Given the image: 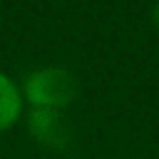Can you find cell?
<instances>
[{
  "label": "cell",
  "instance_id": "cell-2",
  "mask_svg": "<svg viewBox=\"0 0 159 159\" xmlns=\"http://www.w3.org/2000/svg\"><path fill=\"white\" fill-rule=\"evenodd\" d=\"M27 132L40 147L55 149V152L67 149L72 144V137H75V127H72L70 117L65 114V109L32 107L27 114Z\"/></svg>",
  "mask_w": 159,
  "mask_h": 159
},
{
  "label": "cell",
  "instance_id": "cell-4",
  "mask_svg": "<svg viewBox=\"0 0 159 159\" xmlns=\"http://www.w3.org/2000/svg\"><path fill=\"white\" fill-rule=\"evenodd\" d=\"M149 17H152V25L159 30V0L152 5V12H149Z\"/></svg>",
  "mask_w": 159,
  "mask_h": 159
},
{
  "label": "cell",
  "instance_id": "cell-3",
  "mask_svg": "<svg viewBox=\"0 0 159 159\" xmlns=\"http://www.w3.org/2000/svg\"><path fill=\"white\" fill-rule=\"evenodd\" d=\"M20 112H22L20 89L5 72H0V132L10 129L17 122Z\"/></svg>",
  "mask_w": 159,
  "mask_h": 159
},
{
  "label": "cell",
  "instance_id": "cell-1",
  "mask_svg": "<svg viewBox=\"0 0 159 159\" xmlns=\"http://www.w3.org/2000/svg\"><path fill=\"white\" fill-rule=\"evenodd\" d=\"M80 92L77 77L65 67H37L22 80V97L40 109H65Z\"/></svg>",
  "mask_w": 159,
  "mask_h": 159
}]
</instances>
